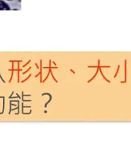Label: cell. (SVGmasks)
<instances>
[{
  "instance_id": "cell-1",
  "label": "cell",
  "mask_w": 131,
  "mask_h": 148,
  "mask_svg": "<svg viewBox=\"0 0 131 148\" xmlns=\"http://www.w3.org/2000/svg\"><path fill=\"white\" fill-rule=\"evenodd\" d=\"M120 65H118V69H117V72H116V74L115 75H114V78H115L116 76H117V73H118V72H119V68H120Z\"/></svg>"
}]
</instances>
